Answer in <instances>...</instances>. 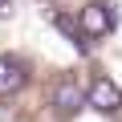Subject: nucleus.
<instances>
[{
    "mask_svg": "<svg viewBox=\"0 0 122 122\" xmlns=\"http://www.w3.org/2000/svg\"><path fill=\"white\" fill-rule=\"evenodd\" d=\"M86 94H90V106H94L98 114H118V110H122V90H118V81H110V77H102V73L90 81Z\"/></svg>",
    "mask_w": 122,
    "mask_h": 122,
    "instance_id": "obj_2",
    "label": "nucleus"
},
{
    "mask_svg": "<svg viewBox=\"0 0 122 122\" xmlns=\"http://www.w3.org/2000/svg\"><path fill=\"white\" fill-rule=\"evenodd\" d=\"M53 106H57L61 114H77L81 106H90V94H86L73 77H65V81H57V90H53Z\"/></svg>",
    "mask_w": 122,
    "mask_h": 122,
    "instance_id": "obj_3",
    "label": "nucleus"
},
{
    "mask_svg": "<svg viewBox=\"0 0 122 122\" xmlns=\"http://www.w3.org/2000/svg\"><path fill=\"white\" fill-rule=\"evenodd\" d=\"M49 20H53V25H57V29H61V33H69V37H73V45H77V49H90V37H86V33H81V25H73V20H69V16H61V12H53V16H49Z\"/></svg>",
    "mask_w": 122,
    "mask_h": 122,
    "instance_id": "obj_5",
    "label": "nucleus"
},
{
    "mask_svg": "<svg viewBox=\"0 0 122 122\" xmlns=\"http://www.w3.org/2000/svg\"><path fill=\"white\" fill-rule=\"evenodd\" d=\"M25 81H29L25 61H16V57H0V98L20 94V90H25Z\"/></svg>",
    "mask_w": 122,
    "mask_h": 122,
    "instance_id": "obj_4",
    "label": "nucleus"
},
{
    "mask_svg": "<svg viewBox=\"0 0 122 122\" xmlns=\"http://www.w3.org/2000/svg\"><path fill=\"white\" fill-rule=\"evenodd\" d=\"M12 12V0H0V16H8Z\"/></svg>",
    "mask_w": 122,
    "mask_h": 122,
    "instance_id": "obj_6",
    "label": "nucleus"
},
{
    "mask_svg": "<svg viewBox=\"0 0 122 122\" xmlns=\"http://www.w3.org/2000/svg\"><path fill=\"white\" fill-rule=\"evenodd\" d=\"M77 25H81V33L90 37V41H98V37H110L114 33V4L110 0H90V4L81 8V16H77Z\"/></svg>",
    "mask_w": 122,
    "mask_h": 122,
    "instance_id": "obj_1",
    "label": "nucleus"
}]
</instances>
